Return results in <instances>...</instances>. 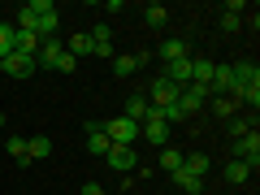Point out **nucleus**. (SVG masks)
<instances>
[{"instance_id":"1","label":"nucleus","mask_w":260,"mask_h":195,"mask_svg":"<svg viewBox=\"0 0 260 195\" xmlns=\"http://www.w3.org/2000/svg\"><path fill=\"white\" fill-rule=\"evenodd\" d=\"M56 22H61V13H56L52 0H26V5L18 9V18H13V26L30 30V35H39V39H52Z\"/></svg>"},{"instance_id":"2","label":"nucleus","mask_w":260,"mask_h":195,"mask_svg":"<svg viewBox=\"0 0 260 195\" xmlns=\"http://www.w3.org/2000/svg\"><path fill=\"white\" fill-rule=\"evenodd\" d=\"M230 156H234V160H243V165L256 174V165H260V135H256V130L239 135V139H234V148H230Z\"/></svg>"},{"instance_id":"3","label":"nucleus","mask_w":260,"mask_h":195,"mask_svg":"<svg viewBox=\"0 0 260 195\" xmlns=\"http://www.w3.org/2000/svg\"><path fill=\"white\" fill-rule=\"evenodd\" d=\"M104 139H109V143H121V148H135L139 126H135L130 117H109V121H104Z\"/></svg>"},{"instance_id":"4","label":"nucleus","mask_w":260,"mask_h":195,"mask_svg":"<svg viewBox=\"0 0 260 195\" xmlns=\"http://www.w3.org/2000/svg\"><path fill=\"white\" fill-rule=\"evenodd\" d=\"M104 160H109L113 174H135V169H139V152H135V148H121V143H113V148L104 152Z\"/></svg>"},{"instance_id":"5","label":"nucleus","mask_w":260,"mask_h":195,"mask_svg":"<svg viewBox=\"0 0 260 195\" xmlns=\"http://www.w3.org/2000/svg\"><path fill=\"white\" fill-rule=\"evenodd\" d=\"M143 95H148V104H152V109H165V104H174L178 95H182V87H174L169 78H156V83H152Z\"/></svg>"},{"instance_id":"6","label":"nucleus","mask_w":260,"mask_h":195,"mask_svg":"<svg viewBox=\"0 0 260 195\" xmlns=\"http://www.w3.org/2000/svg\"><path fill=\"white\" fill-rule=\"evenodd\" d=\"M204 104H208V91H204V87H195V83L182 87V95H178V109H182V117H195Z\"/></svg>"},{"instance_id":"7","label":"nucleus","mask_w":260,"mask_h":195,"mask_svg":"<svg viewBox=\"0 0 260 195\" xmlns=\"http://www.w3.org/2000/svg\"><path fill=\"white\" fill-rule=\"evenodd\" d=\"M39 65H35V56H22V52H9L5 56V78H30Z\"/></svg>"},{"instance_id":"8","label":"nucleus","mask_w":260,"mask_h":195,"mask_svg":"<svg viewBox=\"0 0 260 195\" xmlns=\"http://www.w3.org/2000/svg\"><path fill=\"white\" fill-rule=\"evenodd\" d=\"M61 52H65V44L61 39H44V44H39V52H35V65L39 70H56V61H61Z\"/></svg>"},{"instance_id":"9","label":"nucleus","mask_w":260,"mask_h":195,"mask_svg":"<svg viewBox=\"0 0 260 195\" xmlns=\"http://www.w3.org/2000/svg\"><path fill=\"white\" fill-rule=\"evenodd\" d=\"M160 78H169L174 87H191V56H178V61H169Z\"/></svg>"},{"instance_id":"10","label":"nucleus","mask_w":260,"mask_h":195,"mask_svg":"<svg viewBox=\"0 0 260 195\" xmlns=\"http://www.w3.org/2000/svg\"><path fill=\"white\" fill-rule=\"evenodd\" d=\"M234 91V70L230 65H213V83H208V95H230Z\"/></svg>"},{"instance_id":"11","label":"nucleus","mask_w":260,"mask_h":195,"mask_svg":"<svg viewBox=\"0 0 260 195\" xmlns=\"http://www.w3.org/2000/svg\"><path fill=\"white\" fill-rule=\"evenodd\" d=\"M230 70H234V87H260V65L256 61H239Z\"/></svg>"},{"instance_id":"12","label":"nucleus","mask_w":260,"mask_h":195,"mask_svg":"<svg viewBox=\"0 0 260 195\" xmlns=\"http://www.w3.org/2000/svg\"><path fill=\"white\" fill-rule=\"evenodd\" d=\"M39 44H44L39 35H30V30H18V26H13V52H22V56H35V52H39Z\"/></svg>"},{"instance_id":"13","label":"nucleus","mask_w":260,"mask_h":195,"mask_svg":"<svg viewBox=\"0 0 260 195\" xmlns=\"http://www.w3.org/2000/svg\"><path fill=\"white\" fill-rule=\"evenodd\" d=\"M121 117H130V121H135V126H143V121H148V95H130V100H126V113H121Z\"/></svg>"},{"instance_id":"14","label":"nucleus","mask_w":260,"mask_h":195,"mask_svg":"<svg viewBox=\"0 0 260 195\" xmlns=\"http://www.w3.org/2000/svg\"><path fill=\"white\" fill-rule=\"evenodd\" d=\"M169 178H174V186H182L186 195H200V191H204V178H195L191 169H174Z\"/></svg>"},{"instance_id":"15","label":"nucleus","mask_w":260,"mask_h":195,"mask_svg":"<svg viewBox=\"0 0 260 195\" xmlns=\"http://www.w3.org/2000/svg\"><path fill=\"white\" fill-rule=\"evenodd\" d=\"M221 174H225V182H234V186H243V182H251V169L247 165H243V160H225V169H221Z\"/></svg>"},{"instance_id":"16","label":"nucleus","mask_w":260,"mask_h":195,"mask_svg":"<svg viewBox=\"0 0 260 195\" xmlns=\"http://www.w3.org/2000/svg\"><path fill=\"white\" fill-rule=\"evenodd\" d=\"M182 169H191L195 178H204L208 169H213V160H208L204 152H186V156H182Z\"/></svg>"},{"instance_id":"17","label":"nucleus","mask_w":260,"mask_h":195,"mask_svg":"<svg viewBox=\"0 0 260 195\" xmlns=\"http://www.w3.org/2000/svg\"><path fill=\"white\" fill-rule=\"evenodd\" d=\"M48 152H52V139H48V135H35V139H26V156H30V160H44Z\"/></svg>"},{"instance_id":"18","label":"nucleus","mask_w":260,"mask_h":195,"mask_svg":"<svg viewBox=\"0 0 260 195\" xmlns=\"http://www.w3.org/2000/svg\"><path fill=\"white\" fill-rule=\"evenodd\" d=\"M5 148H9V156L18 160V165H30V156H26V139H22V135H9V139H5Z\"/></svg>"},{"instance_id":"19","label":"nucleus","mask_w":260,"mask_h":195,"mask_svg":"<svg viewBox=\"0 0 260 195\" xmlns=\"http://www.w3.org/2000/svg\"><path fill=\"white\" fill-rule=\"evenodd\" d=\"M182 156H186L182 148H160V169H165V174H174V169H182Z\"/></svg>"},{"instance_id":"20","label":"nucleus","mask_w":260,"mask_h":195,"mask_svg":"<svg viewBox=\"0 0 260 195\" xmlns=\"http://www.w3.org/2000/svg\"><path fill=\"white\" fill-rule=\"evenodd\" d=\"M208 109H213L217 117H234V109H239V104H234L230 95H208Z\"/></svg>"},{"instance_id":"21","label":"nucleus","mask_w":260,"mask_h":195,"mask_svg":"<svg viewBox=\"0 0 260 195\" xmlns=\"http://www.w3.org/2000/svg\"><path fill=\"white\" fill-rule=\"evenodd\" d=\"M143 18H148L152 30H160V26L169 22V9H165V5H148V9H143Z\"/></svg>"},{"instance_id":"22","label":"nucleus","mask_w":260,"mask_h":195,"mask_svg":"<svg viewBox=\"0 0 260 195\" xmlns=\"http://www.w3.org/2000/svg\"><path fill=\"white\" fill-rule=\"evenodd\" d=\"M91 35H74V39H70V44H65V52H70V56H74V61H78V56H87V52H91Z\"/></svg>"},{"instance_id":"23","label":"nucleus","mask_w":260,"mask_h":195,"mask_svg":"<svg viewBox=\"0 0 260 195\" xmlns=\"http://www.w3.org/2000/svg\"><path fill=\"white\" fill-rule=\"evenodd\" d=\"M156 52L165 56V61H178V56H186V44H182V39H165V44H160Z\"/></svg>"},{"instance_id":"24","label":"nucleus","mask_w":260,"mask_h":195,"mask_svg":"<svg viewBox=\"0 0 260 195\" xmlns=\"http://www.w3.org/2000/svg\"><path fill=\"white\" fill-rule=\"evenodd\" d=\"M135 70H139V65H135V56H113V74H117V78H130Z\"/></svg>"},{"instance_id":"25","label":"nucleus","mask_w":260,"mask_h":195,"mask_svg":"<svg viewBox=\"0 0 260 195\" xmlns=\"http://www.w3.org/2000/svg\"><path fill=\"white\" fill-rule=\"evenodd\" d=\"M13 52V22H0V61Z\"/></svg>"},{"instance_id":"26","label":"nucleus","mask_w":260,"mask_h":195,"mask_svg":"<svg viewBox=\"0 0 260 195\" xmlns=\"http://www.w3.org/2000/svg\"><path fill=\"white\" fill-rule=\"evenodd\" d=\"M230 121V135L239 139V135H247V130H256V117H225Z\"/></svg>"},{"instance_id":"27","label":"nucleus","mask_w":260,"mask_h":195,"mask_svg":"<svg viewBox=\"0 0 260 195\" xmlns=\"http://www.w3.org/2000/svg\"><path fill=\"white\" fill-rule=\"evenodd\" d=\"M91 35V44H113V30L109 26H95V30H87Z\"/></svg>"},{"instance_id":"28","label":"nucleus","mask_w":260,"mask_h":195,"mask_svg":"<svg viewBox=\"0 0 260 195\" xmlns=\"http://www.w3.org/2000/svg\"><path fill=\"white\" fill-rule=\"evenodd\" d=\"M56 70H61V74H74V70H78V61H74L70 52H61V61H56Z\"/></svg>"},{"instance_id":"29","label":"nucleus","mask_w":260,"mask_h":195,"mask_svg":"<svg viewBox=\"0 0 260 195\" xmlns=\"http://www.w3.org/2000/svg\"><path fill=\"white\" fill-rule=\"evenodd\" d=\"M243 18H234V13H221V30H239Z\"/></svg>"},{"instance_id":"30","label":"nucleus","mask_w":260,"mask_h":195,"mask_svg":"<svg viewBox=\"0 0 260 195\" xmlns=\"http://www.w3.org/2000/svg\"><path fill=\"white\" fill-rule=\"evenodd\" d=\"M91 52H95V56H104V61H113V56H117V52H113V44H95Z\"/></svg>"},{"instance_id":"31","label":"nucleus","mask_w":260,"mask_h":195,"mask_svg":"<svg viewBox=\"0 0 260 195\" xmlns=\"http://www.w3.org/2000/svg\"><path fill=\"white\" fill-rule=\"evenodd\" d=\"M78 195H104V186L100 182H83V186H78Z\"/></svg>"},{"instance_id":"32","label":"nucleus","mask_w":260,"mask_h":195,"mask_svg":"<svg viewBox=\"0 0 260 195\" xmlns=\"http://www.w3.org/2000/svg\"><path fill=\"white\" fill-rule=\"evenodd\" d=\"M0 148H5V130H0Z\"/></svg>"},{"instance_id":"33","label":"nucleus","mask_w":260,"mask_h":195,"mask_svg":"<svg viewBox=\"0 0 260 195\" xmlns=\"http://www.w3.org/2000/svg\"><path fill=\"white\" fill-rule=\"evenodd\" d=\"M0 74H5V61H0Z\"/></svg>"}]
</instances>
